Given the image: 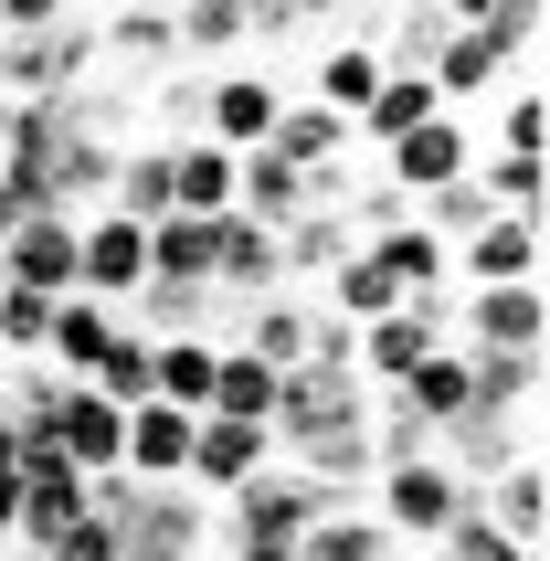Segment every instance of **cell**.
I'll return each instance as SVG.
<instances>
[{"instance_id": "obj_1", "label": "cell", "mask_w": 550, "mask_h": 561, "mask_svg": "<svg viewBox=\"0 0 550 561\" xmlns=\"http://www.w3.org/2000/svg\"><path fill=\"white\" fill-rule=\"evenodd\" d=\"M466 499H477V488H466V477H445L434 456H402V467L370 477V519H381L392 540H424V551L445 540V519H456Z\"/></svg>"}, {"instance_id": "obj_2", "label": "cell", "mask_w": 550, "mask_h": 561, "mask_svg": "<svg viewBox=\"0 0 550 561\" xmlns=\"http://www.w3.org/2000/svg\"><path fill=\"white\" fill-rule=\"evenodd\" d=\"M329 508V488H307L297 467H265L254 488H233V519H213L233 551H297V530Z\"/></svg>"}, {"instance_id": "obj_3", "label": "cell", "mask_w": 550, "mask_h": 561, "mask_svg": "<svg viewBox=\"0 0 550 561\" xmlns=\"http://www.w3.org/2000/svg\"><path fill=\"white\" fill-rule=\"evenodd\" d=\"M138 286H149V222L85 213V222H75V297H95V308H127Z\"/></svg>"}, {"instance_id": "obj_4", "label": "cell", "mask_w": 550, "mask_h": 561, "mask_svg": "<svg viewBox=\"0 0 550 561\" xmlns=\"http://www.w3.org/2000/svg\"><path fill=\"white\" fill-rule=\"evenodd\" d=\"M434 350H456V308H445V297H413V308H392L381 329H360V381L392 392V381L424 371Z\"/></svg>"}, {"instance_id": "obj_5", "label": "cell", "mask_w": 550, "mask_h": 561, "mask_svg": "<svg viewBox=\"0 0 550 561\" xmlns=\"http://www.w3.org/2000/svg\"><path fill=\"white\" fill-rule=\"evenodd\" d=\"M202 540H213V508L191 488H138V508L117 530V561H202Z\"/></svg>"}, {"instance_id": "obj_6", "label": "cell", "mask_w": 550, "mask_h": 561, "mask_svg": "<svg viewBox=\"0 0 550 561\" xmlns=\"http://www.w3.org/2000/svg\"><path fill=\"white\" fill-rule=\"evenodd\" d=\"M275 467V435L265 424H222V413H202L191 424V499H233V488H254V477Z\"/></svg>"}, {"instance_id": "obj_7", "label": "cell", "mask_w": 550, "mask_h": 561, "mask_svg": "<svg viewBox=\"0 0 550 561\" xmlns=\"http://www.w3.org/2000/svg\"><path fill=\"white\" fill-rule=\"evenodd\" d=\"M456 350H550V297L540 286H466Z\"/></svg>"}, {"instance_id": "obj_8", "label": "cell", "mask_w": 550, "mask_h": 561, "mask_svg": "<svg viewBox=\"0 0 550 561\" xmlns=\"http://www.w3.org/2000/svg\"><path fill=\"white\" fill-rule=\"evenodd\" d=\"M43 435H54V456L75 477H117V456H127V413L117 403H95L85 381H64V403H54V424H43Z\"/></svg>"}, {"instance_id": "obj_9", "label": "cell", "mask_w": 550, "mask_h": 561, "mask_svg": "<svg viewBox=\"0 0 550 561\" xmlns=\"http://www.w3.org/2000/svg\"><path fill=\"white\" fill-rule=\"evenodd\" d=\"M275 106H286L275 75H222V85H202V138H213L222 159H244V149L275 138Z\"/></svg>"}, {"instance_id": "obj_10", "label": "cell", "mask_w": 550, "mask_h": 561, "mask_svg": "<svg viewBox=\"0 0 550 561\" xmlns=\"http://www.w3.org/2000/svg\"><path fill=\"white\" fill-rule=\"evenodd\" d=\"M0 286H22V297H75V222L32 213L22 233L0 244Z\"/></svg>"}, {"instance_id": "obj_11", "label": "cell", "mask_w": 550, "mask_h": 561, "mask_svg": "<svg viewBox=\"0 0 550 561\" xmlns=\"http://www.w3.org/2000/svg\"><path fill=\"white\" fill-rule=\"evenodd\" d=\"M392 159V191L402 202H434V191H456L466 170H477V149H466V117H434V127H413L402 149H381Z\"/></svg>"}, {"instance_id": "obj_12", "label": "cell", "mask_w": 550, "mask_h": 561, "mask_svg": "<svg viewBox=\"0 0 550 561\" xmlns=\"http://www.w3.org/2000/svg\"><path fill=\"white\" fill-rule=\"evenodd\" d=\"M477 508L497 519V540L540 551V540H550V456H519V467H497V488H488Z\"/></svg>"}, {"instance_id": "obj_13", "label": "cell", "mask_w": 550, "mask_h": 561, "mask_svg": "<svg viewBox=\"0 0 550 561\" xmlns=\"http://www.w3.org/2000/svg\"><path fill=\"white\" fill-rule=\"evenodd\" d=\"M456 276L466 286H540V222H488V233H466Z\"/></svg>"}, {"instance_id": "obj_14", "label": "cell", "mask_w": 550, "mask_h": 561, "mask_svg": "<svg viewBox=\"0 0 550 561\" xmlns=\"http://www.w3.org/2000/svg\"><path fill=\"white\" fill-rule=\"evenodd\" d=\"M233 213V159L213 138H181L170 149V222H222Z\"/></svg>"}, {"instance_id": "obj_15", "label": "cell", "mask_w": 550, "mask_h": 561, "mask_svg": "<svg viewBox=\"0 0 550 561\" xmlns=\"http://www.w3.org/2000/svg\"><path fill=\"white\" fill-rule=\"evenodd\" d=\"M213 286H222V297H275V286H286L275 233H254L244 213H222V222H213Z\"/></svg>"}, {"instance_id": "obj_16", "label": "cell", "mask_w": 550, "mask_h": 561, "mask_svg": "<svg viewBox=\"0 0 550 561\" xmlns=\"http://www.w3.org/2000/svg\"><path fill=\"white\" fill-rule=\"evenodd\" d=\"M360 254H370V265H381V276L402 286V297H445V286H456V254L434 244L424 222H392V233H370Z\"/></svg>"}, {"instance_id": "obj_17", "label": "cell", "mask_w": 550, "mask_h": 561, "mask_svg": "<svg viewBox=\"0 0 550 561\" xmlns=\"http://www.w3.org/2000/svg\"><path fill=\"white\" fill-rule=\"evenodd\" d=\"M434 117H445V106H434L424 75H381V95L350 117V149H402V138H413V127H434Z\"/></svg>"}, {"instance_id": "obj_18", "label": "cell", "mask_w": 550, "mask_h": 561, "mask_svg": "<svg viewBox=\"0 0 550 561\" xmlns=\"http://www.w3.org/2000/svg\"><path fill=\"white\" fill-rule=\"evenodd\" d=\"M117 340V308H95V297H54V340H43V371L54 381H85Z\"/></svg>"}, {"instance_id": "obj_19", "label": "cell", "mask_w": 550, "mask_h": 561, "mask_svg": "<svg viewBox=\"0 0 550 561\" xmlns=\"http://www.w3.org/2000/svg\"><path fill=\"white\" fill-rule=\"evenodd\" d=\"M392 551H402V540L381 530L370 508H350V499H329V508L297 530V561H392Z\"/></svg>"}, {"instance_id": "obj_20", "label": "cell", "mask_w": 550, "mask_h": 561, "mask_svg": "<svg viewBox=\"0 0 550 561\" xmlns=\"http://www.w3.org/2000/svg\"><path fill=\"white\" fill-rule=\"evenodd\" d=\"M424 85H434V106H445V117H456L466 95H497V85H508V64H497L488 43H477V32L456 22V32H445V54L424 64Z\"/></svg>"}, {"instance_id": "obj_21", "label": "cell", "mask_w": 550, "mask_h": 561, "mask_svg": "<svg viewBox=\"0 0 550 561\" xmlns=\"http://www.w3.org/2000/svg\"><path fill=\"white\" fill-rule=\"evenodd\" d=\"M286 170H329V159H350V117H329V106H275V138H265Z\"/></svg>"}, {"instance_id": "obj_22", "label": "cell", "mask_w": 550, "mask_h": 561, "mask_svg": "<svg viewBox=\"0 0 550 561\" xmlns=\"http://www.w3.org/2000/svg\"><path fill=\"white\" fill-rule=\"evenodd\" d=\"M360 254V233H350V213H297L286 233H275V265L286 276H339Z\"/></svg>"}, {"instance_id": "obj_23", "label": "cell", "mask_w": 550, "mask_h": 561, "mask_svg": "<svg viewBox=\"0 0 550 561\" xmlns=\"http://www.w3.org/2000/svg\"><path fill=\"white\" fill-rule=\"evenodd\" d=\"M370 95H381V54H370V32H339L329 54H318V106L329 117H360Z\"/></svg>"}, {"instance_id": "obj_24", "label": "cell", "mask_w": 550, "mask_h": 561, "mask_svg": "<svg viewBox=\"0 0 550 561\" xmlns=\"http://www.w3.org/2000/svg\"><path fill=\"white\" fill-rule=\"evenodd\" d=\"M392 403L413 413L424 435H445V424H456V413L477 403V392H466V350H434V360H424L413 381H392Z\"/></svg>"}, {"instance_id": "obj_25", "label": "cell", "mask_w": 550, "mask_h": 561, "mask_svg": "<svg viewBox=\"0 0 550 561\" xmlns=\"http://www.w3.org/2000/svg\"><path fill=\"white\" fill-rule=\"evenodd\" d=\"M85 392L95 403H117V413H138V403H159V360H149V340L117 318V340H106V360L85 371Z\"/></svg>"}, {"instance_id": "obj_26", "label": "cell", "mask_w": 550, "mask_h": 561, "mask_svg": "<svg viewBox=\"0 0 550 561\" xmlns=\"http://www.w3.org/2000/svg\"><path fill=\"white\" fill-rule=\"evenodd\" d=\"M149 360H159V403H170V413H202V403H213L222 340H149Z\"/></svg>"}, {"instance_id": "obj_27", "label": "cell", "mask_w": 550, "mask_h": 561, "mask_svg": "<svg viewBox=\"0 0 550 561\" xmlns=\"http://www.w3.org/2000/svg\"><path fill=\"white\" fill-rule=\"evenodd\" d=\"M149 286H202L213 297V222H149Z\"/></svg>"}, {"instance_id": "obj_28", "label": "cell", "mask_w": 550, "mask_h": 561, "mask_svg": "<svg viewBox=\"0 0 550 561\" xmlns=\"http://www.w3.org/2000/svg\"><path fill=\"white\" fill-rule=\"evenodd\" d=\"M392 308H413V297H402V286L381 276L370 254H350V265H339V276H329V318H339V329H381V318H392Z\"/></svg>"}, {"instance_id": "obj_29", "label": "cell", "mask_w": 550, "mask_h": 561, "mask_svg": "<svg viewBox=\"0 0 550 561\" xmlns=\"http://www.w3.org/2000/svg\"><path fill=\"white\" fill-rule=\"evenodd\" d=\"M106 213H127V222H170V149H117Z\"/></svg>"}, {"instance_id": "obj_30", "label": "cell", "mask_w": 550, "mask_h": 561, "mask_svg": "<svg viewBox=\"0 0 550 561\" xmlns=\"http://www.w3.org/2000/svg\"><path fill=\"white\" fill-rule=\"evenodd\" d=\"M170 43L181 54H233V43H254V0H181L170 11Z\"/></svg>"}, {"instance_id": "obj_31", "label": "cell", "mask_w": 550, "mask_h": 561, "mask_svg": "<svg viewBox=\"0 0 550 561\" xmlns=\"http://www.w3.org/2000/svg\"><path fill=\"white\" fill-rule=\"evenodd\" d=\"M456 22L477 32L497 64H529V54H540V22H550V11H540V0H477V11H456Z\"/></svg>"}, {"instance_id": "obj_32", "label": "cell", "mask_w": 550, "mask_h": 561, "mask_svg": "<svg viewBox=\"0 0 550 561\" xmlns=\"http://www.w3.org/2000/svg\"><path fill=\"white\" fill-rule=\"evenodd\" d=\"M202 413H222V424H275V371H265V360H244V350H222L213 403H202Z\"/></svg>"}, {"instance_id": "obj_33", "label": "cell", "mask_w": 550, "mask_h": 561, "mask_svg": "<svg viewBox=\"0 0 550 561\" xmlns=\"http://www.w3.org/2000/svg\"><path fill=\"white\" fill-rule=\"evenodd\" d=\"M445 32H456V11H392V32H381V43H370V54H381V75H424L434 54H445Z\"/></svg>"}, {"instance_id": "obj_34", "label": "cell", "mask_w": 550, "mask_h": 561, "mask_svg": "<svg viewBox=\"0 0 550 561\" xmlns=\"http://www.w3.org/2000/svg\"><path fill=\"white\" fill-rule=\"evenodd\" d=\"M95 54H181V43L159 0H127V11H95Z\"/></svg>"}, {"instance_id": "obj_35", "label": "cell", "mask_w": 550, "mask_h": 561, "mask_svg": "<svg viewBox=\"0 0 550 561\" xmlns=\"http://www.w3.org/2000/svg\"><path fill=\"white\" fill-rule=\"evenodd\" d=\"M244 360H265V371L286 381V371L307 360V308H254V318H244Z\"/></svg>"}, {"instance_id": "obj_36", "label": "cell", "mask_w": 550, "mask_h": 561, "mask_svg": "<svg viewBox=\"0 0 550 561\" xmlns=\"http://www.w3.org/2000/svg\"><path fill=\"white\" fill-rule=\"evenodd\" d=\"M540 138H550V95H540V75H529V85L497 106V159H540Z\"/></svg>"}, {"instance_id": "obj_37", "label": "cell", "mask_w": 550, "mask_h": 561, "mask_svg": "<svg viewBox=\"0 0 550 561\" xmlns=\"http://www.w3.org/2000/svg\"><path fill=\"white\" fill-rule=\"evenodd\" d=\"M43 340H54V297L0 286V350H11V360H43Z\"/></svg>"}, {"instance_id": "obj_38", "label": "cell", "mask_w": 550, "mask_h": 561, "mask_svg": "<svg viewBox=\"0 0 550 561\" xmlns=\"http://www.w3.org/2000/svg\"><path fill=\"white\" fill-rule=\"evenodd\" d=\"M32 561H117V530H95V519H75L64 540H43Z\"/></svg>"}, {"instance_id": "obj_39", "label": "cell", "mask_w": 550, "mask_h": 561, "mask_svg": "<svg viewBox=\"0 0 550 561\" xmlns=\"http://www.w3.org/2000/svg\"><path fill=\"white\" fill-rule=\"evenodd\" d=\"M11 456H22V435H11V413H0V467H11Z\"/></svg>"}, {"instance_id": "obj_40", "label": "cell", "mask_w": 550, "mask_h": 561, "mask_svg": "<svg viewBox=\"0 0 550 561\" xmlns=\"http://www.w3.org/2000/svg\"><path fill=\"white\" fill-rule=\"evenodd\" d=\"M0 138H11V106H0Z\"/></svg>"}]
</instances>
